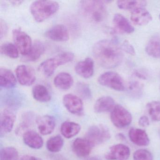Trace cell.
<instances>
[{"label":"cell","instance_id":"cell-1","mask_svg":"<svg viewBox=\"0 0 160 160\" xmlns=\"http://www.w3.org/2000/svg\"><path fill=\"white\" fill-rule=\"evenodd\" d=\"M92 53L98 63L106 69L117 67L123 60L120 48L111 40H101L96 42L92 48Z\"/></svg>","mask_w":160,"mask_h":160},{"label":"cell","instance_id":"cell-2","mask_svg":"<svg viewBox=\"0 0 160 160\" xmlns=\"http://www.w3.org/2000/svg\"><path fill=\"white\" fill-rule=\"evenodd\" d=\"M82 13L94 23H101L106 18L107 11L103 2L101 1H82L79 3Z\"/></svg>","mask_w":160,"mask_h":160},{"label":"cell","instance_id":"cell-3","mask_svg":"<svg viewBox=\"0 0 160 160\" xmlns=\"http://www.w3.org/2000/svg\"><path fill=\"white\" fill-rule=\"evenodd\" d=\"M59 9V5L57 2L50 1H36L30 6V12L34 20L42 22L56 13Z\"/></svg>","mask_w":160,"mask_h":160},{"label":"cell","instance_id":"cell-4","mask_svg":"<svg viewBox=\"0 0 160 160\" xmlns=\"http://www.w3.org/2000/svg\"><path fill=\"white\" fill-rule=\"evenodd\" d=\"M74 58V55L72 52H62L42 62L39 70L46 76H51L58 67L72 61Z\"/></svg>","mask_w":160,"mask_h":160},{"label":"cell","instance_id":"cell-5","mask_svg":"<svg viewBox=\"0 0 160 160\" xmlns=\"http://www.w3.org/2000/svg\"><path fill=\"white\" fill-rule=\"evenodd\" d=\"M111 137L107 127L102 124L91 126L86 133L85 138L93 146L100 145L109 140Z\"/></svg>","mask_w":160,"mask_h":160},{"label":"cell","instance_id":"cell-6","mask_svg":"<svg viewBox=\"0 0 160 160\" xmlns=\"http://www.w3.org/2000/svg\"><path fill=\"white\" fill-rule=\"evenodd\" d=\"M98 81L102 86L117 91H123L125 89L122 78L115 72H108L102 74L98 78Z\"/></svg>","mask_w":160,"mask_h":160},{"label":"cell","instance_id":"cell-7","mask_svg":"<svg viewBox=\"0 0 160 160\" xmlns=\"http://www.w3.org/2000/svg\"><path fill=\"white\" fill-rule=\"evenodd\" d=\"M110 119L113 124L118 128L127 127L132 121L131 113L120 105H117L112 109Z\"/></svg>","mask_w":160,"mask_h":160},{"label":"cell","instance_id":"cell-8","mask_svg":"<svg viewBox=\"0 0 160 160\" xmlns=\"http://www.w3.org/2000/svg\"><path fill=\"white\" fill-rule=\"evenodd\" d=\"M13 39L15 45L23 56L28 54L32 47V41L29 35L19 29L13 30Z\"/></svg>","mask_w":160,"mask_h":160},{"label":"cell","instance_id":"cell-9","mask_svg":"<svg viewBox=\"0 0 160 160\" xmlns=\"http://www.w3.org/2000/svg\"><path fill=\"white\" fill-rule=\"evenodd\" d=\"M62 102L65 108L71 114L80 116L84 113V104L81 99L74 94H69L64 95Z\"/></svg>","mask_w":160,"mask_h":160},{"label":"cell","instance_id":"cell-10","mask_svg":"<svg viewBox=\"0 0 160 160\" xmlns=\"http://www.w3.org/2000/svg\"><path fill=\"white\" fill-rule=\"evenodd\" d=\"M17 78L22 86H30L36 80V74L34 70L30 66L20 65L16 69Z\"/></svg>","mask_w":160,"mask_h":160},{"label":"cell","instance_id":"cell-11","mask_svg":"<svg viewBox=\"0 0 160 160\" xmlns=\"http://www.w3.org/2000/svg\"><path fill=\"white\" fill-rule=\"evenodd\" d=\"M16 115L9 108L4 109L0 117V137L5 136L11 132L13 128L16 120Z\"/></svg>","mask_w":160,"mask_h":160},{"label":"cell","instance_id":"cell-12","mask_svg":"<svg viewBox=\"0 0 160 160\" xmlns=\"http://www.w3.org/2000/svg\"><path fill=\"white\" fill-rule=\"evenodd\" d=\"M131 154L130 148L122 144L113 145L105 155L108 160H127Z\"/></svg>","mask_w":160,"mask_h":160},{"label":"cell","instance_id":"cell-13","mask_svg":"<svg viewBox=\"0 0 160 160\" xmlns=\"http://www.w3.org/2000/svg\"><path fill=\"white\" fill-rule=\"evenodd\" d=\"M94 146L86 138H77L72 143V150L80 158H84L90 154Z\"/></svg>","mask_w":160,"mask_h":160},{"label":"cell","instance_id":"cell-14","mask_svg":"<svg viewBox=\"0 0 160 160\" xmlns=\"http://www.w3.org/2000/svg\"><path fill=\"white\" fill-rule=\"evenodd\" d=\"M36 122L39 132L42 135L50 134L55 130L56 120L50 115L40 116L36 118Z\"/></svg>","mask_w":160,"mask_h":160},{"label":"cell","instance_id":"cell-15","mask_svg":"<svg viewBox=\"0 0 160 160\" xmlns=\"http://www.w3.org/2000/svg\"><path fill=\"white\" fill-rule=\"evenodd\" d=\"M45 36L48 39L56 42H65L69 38L68 29L62 25H57L46 32Z\"/></svg>","mask_w":160,"mask_h":160},{"label":"cell","instance_id":"cell-16","mask_svg":"<svg viewBox=\"0 0 160 160\" xmlns=\"http://www.w3.org/2000/svg\"><path fill=\"white\" fill-rule=\"evenodd\" d=\"M75 71L77 74L85 78H89L94 73V62L92 59L88 58L77 63Z\"/></svg>","mask_w":160,"mask_h":160},{"label":"cell","instance_id":"cell-17","mask_svg":"<svg viewBox=\"0 0 160 160\" xmlns=\"http://www.w3.org/2000/svg\"><path fill=\"white\" fill-rule=\"evenodd\" d=\"M113 24L115 30L119 33L130 34L134 31V28L129 20L120 14L114 15Z\"/></svg>","mask_w":160,"mask_h":160},{"label":"cell","instance_id":"cell-18","mask_svg":"<svg viewBox=\"0 0 160 160\" xmlns=\"http://www.w3.org/2000/svg\"><path fill=\"white\" fill-rule=\"evenodd\" d=\"M23 141L26 145L34 149H39L43 146V139L35 131H27L23 134Z\"/></svg>","mask_w":160,"mask_h":160},{"label":"cell","instance_id":"cell-19","mask_svg":"<svg viewBox=\"0 0 160 160\" xmlns=\"http://www.w3.org/2000/svg\"><path fill=\"white\" fill-rule=\"evenodd\" d=\"M131 19L135 25L142 26L151 22L152 17L148 10L144 8H140L132 11Z\"/></svg>","mask_w":160,"mask_h":160},{"label":"cell","instance_id":"cell-20","mask_svg":"<svg viewBox=\"0 0 160 160\" xmlns=\"http://www.w3.org/2000/svg\"><path fill=\"white\" fill-rule=\"evenodd\" d=\"M129 137L133 144L140 147L148 146L149 139L146 131L138 128H132L129 131Z\"/></svg>","mask_w":160,"mask_h":160},{"label":"cell","instance_id":"cell-21","mask_svg":"<svg viewBox=\"0 0 160 160\" xmlns=\"http://www.w3.org/2000/svg\"><path fill=\"white\" fill-rule=\"evenodd\" d=\"M46 46L43 42L40 41H35L32 44L28 54L22 58L24 62H34L40 58L45 51Z\"/></svg>","mask_w":160,"mask_h":160},{"label":"cell","instance_id":"cell-22","mask_svg":"<svg viewBox=\"0 0 160 160\" xmlns=\"http://www.w3.org/2000/svg\"><path fill=\"white\" fill-rule=\"evenodd\" d=\"M17 84V79L12 71L5 68L0 69V86L1 88L12 89Z\"/></svg>","mask_w":160,"mask_h":160},{"label":"cell","instance_id":"cell-23","mask_svg":"<svg viewBox=\"0 0 160 160\" xmlns=\"http://www.w3.org/2000/svg\"><path fill=\"white\" fill-rule=\"evenodd\" d=\"M115 107V101L112 97L104 96L97 99L94 105L96 113H102L112 110Z\"/></svg>","mask_w":160,"mask_h":160},{"label":"cell","instance_id":"cell-24","mask_svg":"<svg viewBox=\"0 0 160 160\" xmlns=\"http://www.w3.org/2000/svg\"><path fill=\"white\" fill-rule=\"evenodd\" d=\"M81 130L80 124L74 122H64L61 126L62 135L66 138H71L78 134Z\"/></svg>","mask_w":160,"mask_h":160},{"label":"cell","instance_id":"cell-25","mask_svg":"<svg viewBox=\"0 0 160 160\" xmlns=\"http://www.w3.org/2000/svg\"><path fill=\"white\" fill-rule=\"evenodd\" d=\"M54 83L58 88L66 90L70 89L72 86L73 78L72 76L68 73H60L55 77Z\"/></svg>","mask_w":160,"mask_h":160},{"label":"cell","instance_id":"cell-26","mask_svg":"<svg viewBox=\"0 0 160 160\" xmlns=\"http://www.w3.org/2000/svg\"><path fill=\"white\" fill-rule=\"evenodd\" d=\"M146 51L149 56L155 58H160V37L155 35L148 42Z\"/></svg>","mask_w":160,"mask_h":160},{"label":"cell","instance_id":"cell-27","mask_svg":"<svg viewBox=\"0 0 160 160\" xmlns=\"http://www.w3.org/2000/svg\"><path fill=\"white\" fill-rule=\"evenodd\" d=\"M33 98L41 102H47L51 99V94L46 87L43 85H37L32 90Z\"/></svg>","mask_w":160,"mask_h":160},{"label":"cell","instance_id":"cell-28","mask_svg":"<svg viewBox=\"0 0 160 160\" xmlns=\"http://www.w3.org/2000/svg\"><path fill=\"white\" fill-rule=\"evenodd\" d=\"M22 95L18 91L15 90H10L4 92L2 94V100L7 105L10 106H17L20 103Z\"/></svg>","mask_w":160,"mask_h":160},{"label":"cell","instance_id":"cell-29","mask_svg":"<svg viewBox=\"0 0 160 160\" xmlns=\"http://www.w3.org/2000/svg\"><path fill=\"white\" fill-rule=\"evenodd\" d=\"M147 2L145 1H118L117 2V5L119 9L124 10H133L138 8H144L147 5Z\"/></svg>","mask_w":160,"mask_h":160},{"label":"cell","instance_id":"cell-30","mask_svg":"<svg viewBox=\"0 0 160 160\" xmlns=\"http://www.w3.org/2000/svg\"><path fill=\"white\" fill-rule=\"evenodd\" d=\"M64 141L60 135L55 136L49 138L46 143L47 149L51 152H58L63 147Z\"/></svg>","mask_w":160,"mask_h":160},{"label":"cell","instance_id":"cell-31","mask_svg":"<svg viewBox=\"0 0 160 160\" xmlns=\"http://www.w3.org/2000/svg\"><path fill=\"white\" fill-rule=\"evenodd\" d=\"M147 109L152 120L160 122V102H150L147 104Z\"/></svg>","mask_w":160,"mask_h":160},{"label":"cell","instance_id":"cell-32","mask_svg":"<svg viewBox=\"0 0 160 160\" xmlns=\"http://www.w3.org/2000/svg\"><path fill=\"white\" fill-rule=\"evenodd\" d=\"M0 49L2 54L11 58H17L18 57L19 51L15 45L12 43L7 42L3 44L1 46Z\"/></svg>","mask_w":160,"mask_h":160},{"label":"cell","instance_id":"cell-33","mask_svg":"<svg viewBox=\"0 0 160 160\" xmlns=\"http://www.w3.org/2000/svg\"><path fill=\"white\" fill-rule=\"evenodd\" d=\"M18 152L16 148L7 147L3 148L0 152V160H18Z\"/></svg>","mask_w":160,"mask_h":160},{"label":"cell","instance_id":"cell-34","mask_svg":"<svg viewBox=\"0 0 160 160\" xmlns=\"http://www.w3.org/2000/svg\"><path fill=\"white\" fill-rule=\"evenodd\" d=\"M33 117L34 116L31 112H27L24 114L22 122L17 129V133H21L22 131L23 132L28 129L32 123Z\"/></svg>","mask_w":160,"mask_h":160},{"label":"cell","instance_id":"cell-35","mask_svg":"<svg viewBox=\"0 0 160 160\" xmlns=\"http://www.w3.org/2000/svg\"><path fill=\"white\" fill-rule=\"evenodd\" d=\"M76 90L78 93L83 99L89 100L92 97V92L88 84L79 82L77 85Z\"/></svg>","mask_w":160,"mask_h":160},{"label":"cell","instance_id":"cell-36","mask_svg":"<svg viewBox=\"0 0 160 160\" xmlns=\"http://www.w3.org/2000/svg\"><path fill=\"white\" fill-rule=\"evenodd\" d=\"M127 91L132 96L138 97L142 94L143 86L137 81H132L128 85Z\"/></svg>","mask_w":160,"mask_h":160},{"label":"cell","instance_id":"cell-37","mask_svg":"<svg viewBox=\"0 0 160 160\" xmlns=\"http://www.w3.org/2000/svg\"><path fill=\"white\" fill-rule=\"evenodd\" d=\"M133 160H153L152 154L147 149H140L135 152Z\"/></svg>","mask_w":160,"mask_h":160},{"label":"cell","instance_id":"cell-38","mask_svg":"<svg viewBox=\"0 0 160 160\" xmlns=\"http://www.w3.org/2000/svg\"><path fill=\"white\" fill-rule=\"evenodd\" d=\"M122 48L125 52H127L128 54L134 56L135 55V51L133 47L128 42L125 41L123 42L122 45Z\"/></svg>","mask_w":160,"mask_h":160},{"label":"cell","instance_id":"cell-39","mask_svg":"<svg viewBox=\"0 0 160 160\" xmlns=\"http://www.w3.org/2000/svg\"><path fill=\"white\" fill-rule=\"evenodd\" d=\"M8 28L6 22L1 19L0 20V37L2 39L7 34Z\"/></svg>","mask_w":160,"mask_h":160},{"label":"cell","instance_id":"cell-40","mask_svg":"<svg viewBox=\"0 0 160 160\" xmlns=\"http://www.w3.org/2000/svg\"><path fill=\"white\" fill-rule=\"evenodd\" d=\"M138 124L141 127H146L149 124L148 118L146 116H143L139 118L138 120Z\"/></svg>","mask_w":160,"mask_h":160},{"label":"cell","instance_id":"cell-41","mask_svg":"<svg viewBox=\"0 0 160 160\" xmlns=\"http://www.w3.org/2000/svg\"><path fill=\"white\" fill-rule=\"evenodd\" d=\"M134 75L135 76L140 79H146L147 78V74L142 71H136L135 72Z\"/></svg>","mask_w":160,"mask_h":160},{"label":"cell","instance_id":"cell-42","mask_svg":"<svg viewBox=\"0 0 160 160\" xmlns=\"http://www.w3.org/2000/svg\"><path fill=\"white\" fill-rule=\"evenodd\" d=\"M19 160H42L39 157L32 155H25L21 157Z\"/></svg>","mask_w":160,"mask_h":160},{"label":"cell","instance_id":"cell-43","mask_svg":"<svg viewBox=\"0 0 160 160\" xmlns=\"http://www.w3.org/2000/svg\"><path fill=\"white\" fill-rule=\"evenodd\" d=\"M10 2L12 3V4L14 5H19L21 4L23 1H10Z\"/></svg>","mask_w":160,"mask_h":160},{"label":"cell","instance_id":"cell-44","mask_svg":"<svg viewBox=\"0 0 160 160\" xmlns=\"http://www.w3.org/2000/svg\"><path fill=\"white\" fill-rule=\"evenodd\" d=\"M159 135H160V131H159Z\"/></svg>","mask_w":160,"mask_h":160},{"label":"cell","instance_id":"cell-45","mask_svg":"<svg viewBox=\"0 0 160 160\" xmlns=\"http://www.w3.org/2000/svg\"><path fill=\"white\" fill-rule=\"evenodd\" d=\"M159 17H160V16H159Z\"/></svg>","mask_w":160,"mask_h":160}]
</instances>
